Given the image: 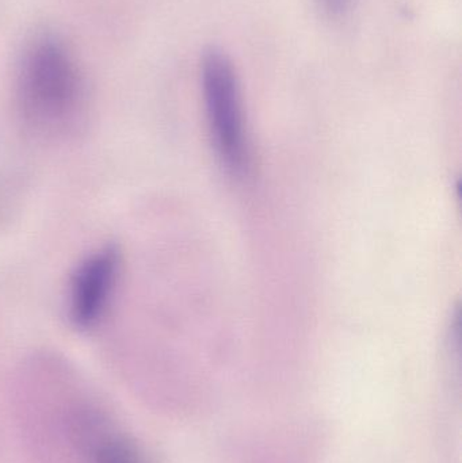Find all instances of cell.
I'll use <instances>...</instances> for the list:
<instances>
[{
  "instance_id": "7a4b0ae2",
  "label": "cell",
  "mask_w": 462,
  "mask_h": 463,
  "mask_svg": "<svg viewBox=\"0 0 462 463\" xmlns=\"http://www.w3.org/2000/svg\"><path fill=\"white\" fill-rule=\"evenodd\" d=\"M203 100L212 146L230 175L243 178L250 170V146L244 124L238 75L230 57L211 48L203 54Z\"/></svg>"
},
{
  "instance_id": "3957f363",
  "label": "cell",
  "mask_w": 462,
  "mask_h": 463,
  "mask_svg": "<svg viewBox=\"0 0 462 463\" xmlns=\"http://www.w3.org/2000/svg\"><path fill=\"white\" fill-rule=\"evenodd\" d=\"M121 259L117 248L90 253L72 272L67 291V316L76 329L89 331L105 318L118 283Z\"/></svg>"
},
{
  "instance_id": "277c9868",
  "label": "cell",
  "mask_w": 462,
  "mask_h": 463,
  "mask_svg": "<svg viewBox=\"0 0 462 463\" xmlns=\"http://www.w3.org/2000/svg\"><path fill=\"white\" fill-rule=\"evenodd\" d=\"M322 10L331 18H341L352 7L353 0H317Z\"/></svg>"
},
{
  "instance_id": "6da1fadb",
  "label": "cell",
  "mask_w": 462,
  "mask_h": 463,
  "mask_svg": "<svg viewBox=\"0 0 462 463\" xmlns=\"http://www.w3.org/2000/svg\"><path fill=\"white\" fill-rule=\"evenodd\" d=\"M18 103L24 121L40 135H64L83 105V84L67 49L43 38L24 54L18 78Z\"/></svg>"
}]
</instances>
